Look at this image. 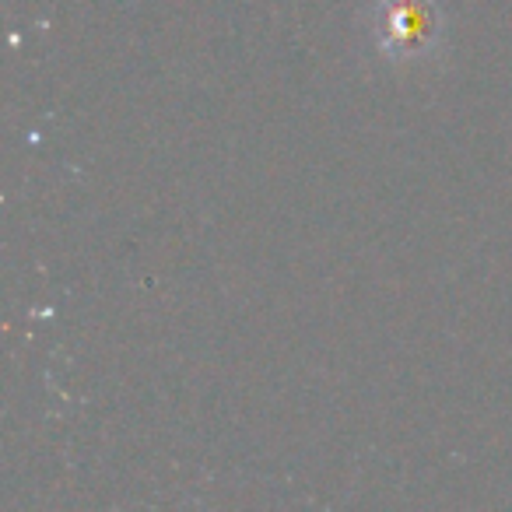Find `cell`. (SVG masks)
I'll return each instance as SVG.
<instances>
[{
	"label": "cell",
	"mask_w": 512,
	"mask_h": 512,
	"mask_svg": "<svg viewBox=\"0 0 512 512\" xmlns=\"http://www.w3.org/2000/svg\"><path fill=\"white\" fill-rule=\"evenodd\" d=\"M435 36V11L428 0H386L379 8V43L393 57H411Z\"/></svg>",
	"instance_id": "1"
}]
</instances>
